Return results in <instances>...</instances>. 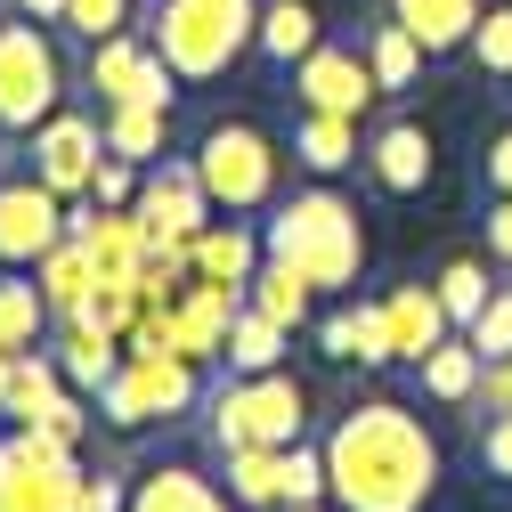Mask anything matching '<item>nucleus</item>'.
Wrapping results in <instances>:
<instances>
[{"label": "nucleus", "mask_w": 512, "mask_h": 512, "mask_svg": "<svg viewBox=\"0 0 512 512\" xmlns=\"http://www.w3.org/2000/svg\"><path fill=\"white\" fill-rule=\"evenodd\" d=\"M334 512H423L439 496V439L399 399H366L326 431Z\"/></svg>", "instance_id": "obj_1"}, {"label": "nucleus", "mask_w": 512, "mask_h": 512, "mask_svg": "<svg viewBox=\"0 0 512 512\" xmlns=\"http://www.w3.org/2000/svg\"><path fill=\"white\" fill-rule=\"evenodd\" d=\"M269 252L277 261H293V269H309V285L317 293H342V285H358V269H366V236H358V212L334 196L326 179L317 187H301V196H285L277 212H269Z\"/></svg>", "instance_id": "obj_2"}, {"label": "nucleus", "mask_w": 512, "mask_h": 512, "mask_svg": "<svg viewBox=\"0 0 512 512\" xmlns=\"http://www.w3.org/2000/svg\"><path fill=\"white\" fill-rule=\"evenodd\" d=\"M147 33L179 66V82H220L261 33V0H155Z\"/></svg>", "instance_id": "obj_3"}, {"label": "nucleus", "mask_w": 512, "mask_h": 512, "mask_svg": "<svg viewBox=\"0 0 512 512\" xmlns=\"http://www.w3.org/2000/svg\"><path fill=\"white\" fill-rule=\"evenodd\" d=\"M204 431L220 456H236V447H293L309 431V391L285 366L277 374H228L204 399Z\"/></svg>", "instance_id": "obj_4"}, {"label": "nucleus", "mask_w": 512, "mask_h": 512, "mask_svg": "<svg viewBox=\"0 0 512 512\" xmlns=\"http://www.w3.org/2000/svg\"><path fill=\"white\" fill-rule=\"evenodd\" d=\"M57 106H66V57L41 33V17H9L0 25V131L33 139Z\"/></svg>", "instance_id": "obj_5"}, {"label": "nucleus", "mask_w": 512, "mask_h": 512, "mask_svg": "<svg viewBox=\"0 0 512 512\" xmlns=\"http://www.w3.org/2000/svg\"><path fill=\"white\" fill-rule=\"evenodd\" d=\"M82 480L90 464L66 439L9 423V439H0V512H82Z\"/></svg>", "instance_id": "obj_6"}, {"label": "nucleus", "mask_w": 512, "mask_h": 512, "mask_svg": "<svg viewBox=\"0 0 512 512\" xmlns=\"http://www.w3.org/2000/svg\"><path fill=\"white\" fill-rule=\"evenodd\" d=\"M204 391H196V358H179V350H131L122 358V374L98 391V415L114 431H139L155 415H187Z\"/></svg>", "instance_id": "obj_7"}, {"label": "nucleus", "mask_w": 512, "mask_h": 512, "mask_svg": "<svg viewBox=\"0 0 512 512\" xmlns=\"http://www.w3.org/2000/svg\"><path fill=\"white\" fill-rule=\"evenodd\" d=\"M196 171H204L220 212H261L277 196V147L252 131V122H220V131H204L196 139Z\"/></svg>", "instance_id": "obj_8"}, {"label": "nucleus", "mask_w": 512, "mask_h": 512, "mask_svg": "<svg viewBox=\"0 0 512 512\" xmlns=\"http://www.w3.org/2000/svg\"><path fill=\"white\" fill-rule=\"evenodd\" d=\"M66 236H74V212L33 163L0 179V269H33L41 252H57Z\"/></svg>", "instance_id": "obj_9"}, {"label": "nucleus", "mask_w": 512, "mask_h": 512, "mask_svg": "<svg viewBox=\"0 0 512 512\" xmlns=\"http://www.w3.org/2000/svg\"><path fill=\"white\" fill-rule=\"evenodd\" d=\"M131 212L147 220V252H155V244H196V236L212 228L220 204H212V187H204L196 155H163V163H147Z\"/></svg>", "instance_id": "obj_10"}, {"label": "nucleus", "mask_w": 512, "mask_h": 512, "mask_svg": "<svg viewBox=\"0 0 512 512\" xmlns=\"http://www.w3.org/2000/svg\"><path fill=\"white\" fill-rule=\"evenodd\" d=\"M25 155H33V171H41L66 204H82L90 179H98V163H106V122H98V114H74V106H57L41 131L25 139Z\"/></svg>", "instance_id": "obj_11"}, {"label": "nucleus", "mask_w": 512, "mask_h": 512, "mask_svg": "<svg viewBox=\"0 0 512 512\" xmlns=\"http://www.w3.org/2000/svg\"><path fill=\"white\" fill-rule=\"evenodd\" d=\"M293 98L301 106H317V114H366L374 98H382V82H374V66H366V49H342V41H317L301 66H293Z\"/></svg>", "instance_id": "obj_12"}, {"label": "nucleus", "mask_w": 512, "mask_h": 512, "mask_svg": "<svg viewBox=\"0 0 512 512\" xmlns=\"http://www.w3.org/2000/svg\"><path fill=\"white\" fill-rule=\"evenodd\" d=\"M366 171H374L382 196H423L431 187V131L423 122H382L366 139Z\"/></svg>", "instance_id": "obj_13"}, {"label": "nucleus", "mask_w": 512, "mask_h": 512, "mask_svg": "<svg viewBox=\"0 0 512 512\" xmlns=\"http://www.w3.org/2000/svg\"><path fill=\"white\" fill-rule=\"evenodd\" d=\"M269 261V236L261 228H244V212H228V220H212L204 236H196V277L204 285H252V269Z\"/></svg>", "instance_id": "obj_14"}, {"label": "nucleus", "mask_w": 512, "mask_h": 512, "mask_svg": "<svg viewBox=\"0 0 512 512\" xmlns=\"http://www.w3.org/2000/svg\"><path fill=\"white\" fill-rule=\"evenodd\" d=\"M122 358H131V342H122L114 326H98V317H66V342H57V366H66L74 391H106V382L122 374Z\"/></svg>", "instance_id": "obj_15"}, {"label": "nucleus", "mask_w": 512, "mask_h": 512, "mask_svg": "<svg viewBox=\"0 0 512 512\" xmlns=\"http://www.w3.org/2000/svg\"><path fill=\"white\" fill-rule=\"evenodd\" d=\"M382 309H391V342H399V358H431L447 334H456V317H447L439 285H391V293H382Z\"/></svg>", "instance_id": "obj_16"}, {"label": "nucleus", "mask_w": 512, "mask_h": 512, "mask_svg": "<svg viewBox=\"0 0 512 512\" xmlns=\"http://www.w3.org/2000/svg\"><path fill=\"white\" fill-rule=\"evenodd\" d=\"M358 155H366V147H358V122H350V114L301 106V122H293V163H301L309 179H342Z\"/></svg>", "instance_id": "obj_17"}, {"label": "nucleus", "mask_w": 512, "mask_h": 512, "mask_svg": "<svg viewBox=\"0 0 512 512\" xmlns=\"http://www.w3.org/2000/svg\"><path fill=\"white\" fill-rule=\"evenodd\" d=\"M131 512H236V496H220V480L187 464H155L131 480Z\"/></svg>", "instance_id": "obj_18"}, {"label": "nucleus", "mask_w": 512, "mask_h": 512, "mask_svg": "<svg viewBox=\"0 0 512 512\" xmlns=\"http://www.w3.org/2000/svg\"><path fill=\"white\" fill-rule=\"evenodd\" d=\"M244 301L261 309V317H277L285 334H301V326H309V309H317V285H309V269H293V261H277V252H269V261L252 269Z\"/></svg>", "instance_id": "obj_19"}, {"label": "nucleus", "mask_w": 512, "mask_h": 512, "mask_svg": "<svg viewBox=\"0 0 512 512\" xmlns=\"http://www.w3.org/2000/svg\"><path fill=\"white\" fill-rule=\"evenodd\" d=\"M57 399H66V366H57V350H17L9 399H0V423H41Z\"/></svg>", "instance_id": "obj_20"}, {"label": "nucleus", "mask_w": 512, "mask_h": 512, "mask_svg": "<svg viewBox=\"0 0 512 512\" xmlns=\"http://www.w3.org/2000/svg\"><path fill=\"white\" fill-rule=\"evenodd\" d=\"M391 17L431 49V57H447V49H472V25H480V0H391Z\"/></svg>", "instance_id": "obj_21"}, {"label": "nucleus", "mask_w": 512, "mask_h": 512, "mask_svg": "<svg viewBox=\"0 0 512 512\" xmlns=\"http://www.w3.org/2000/svg\"><path fill=\"white\" fill-rule=\"evenodd\" d=\"M33 277H41V293H49V309L57 317H74L90 293H98V261H90V236L74 228L66 244H57V252H41V261H33Z\"/></svg>", "instance_id": "obj_22"}, {"label": "nucleus", "mask_w": 512, "mask_h": 512, "mask_svg": "<svg viewBox=\"0 0 512 512\" xmlns=\"http://www.w3.org/2000/svg\"><path fill=\"white\" fill-rule=\"evenodd\" d=\"M285 350H293V334L277 326V317H261V309H236V326H228V342H220V366L228 374H277L285 366Z\"/></svg>", "instance_id": "obj_23"}, {"label": "nucleus", "mask_w": 512, "mask_h": 512, "mask_svg": "<svg viewBox=\"0 0 512 512\" xmlns=\"http://www.w3.org/2000/svg\"><path fill=\"white\" fill-rule=\"evenodd\" d=\"M49 293H41V277L33 269H9L0 277V350H41V334H49Z\"/></svg>", "instance_id": "obj_24"}, {"label": "nucleus", "mask_w": 512, "mask_h": 512, "mask_svg": "<svg viewBox=\"0 0 512 512\" xmlns=\"http://www.w3.org/2000/svg\"><path fill=\"white\" fill-rule=\"evenodd\" d=\"M252 49L293 74L301 57L317 49V9H309V0H261V33H252Z\"/></svg>", "instance_id": "obj_25"}, {"label": "nucleus", "mask_w": 512, "mask_h": 512, "mask_svg": "<svg viewBox=\"0 0 512 512\" xmlns=\"http://www.w3.org/2000/svg\"><path fill=\"white\" fill-rule=\"evenodd\" d=\"M480 374H488V358L472 350V334L456 342V334H447L431 358H415V382H423V391L431 399H447V407H464V399H480Z\"/></svg>", "instance_id": "obj_26"}, {"label": "nucleus", "mask_w": 512, "mask_h": 512, "mask_svg": "<svg viewBox=\"0 0 512 512\" xmlns=\"http://www.w3.org/2000/svg\"><path fill=\"white\" fill-rule=\"evenodd\" d=\"M98 122H106V155H122V163H163V131H171V106H98Z\"/></svg>", "instance_id": "obj_27"}, {"label": "nucleus", "mask_w": 512, "mask_h": 512, "mask_svg": "<svg viewBox=\"0 0 512 512\" xmlns=\"http://www.w3.org/2000/svg\"><path fill=\"white\" fill-rule=\"evenodd\" d=\"M423 41L399 25V17H382L374 33H366V66H374V82H382V98H399V90H415L423 82Z\"/></svg>", "instance_id": "obj_28"}, {"label": "nucleus", "mask_w": 512, "mask_h": 512, "mask_svg": "<svg viewBox=\"0 0 512 512\" xmlns=\"http://www.w3.org/2000/svg\"><path fill=\"white\" fill-rule=\"evenodd\" d=\"M147 49H155V33H139V25L114 33V41H90V90H98V106H122V98H131Z\"/></svg>", "instance_id": "obj_29"}, {"label": "nucleus", "mask_w": 512, "mask_h": 512, "mask_svg": "<svg viewBox=\"0 0 512 512\" xmlns=\"http://www.w3.org/2000/svg\"><path fill=\"white\" fill-rule=\"evenodd\" d=\"M277 456H285V447H236V456H220V464H228V496H236L244 512H277V504H285Z\"/></svg>", "instance_id": "obj_30"}, {"label": "nucleus", "mask_w": 512, "mask_h": 512, "mask_svg": "<svg viewBox=\"0 0 512 512\" xmlns=\"http://www.w3.org/2000/svg\"><path fill=\"white\" fill-rule=\"evenodd\" d=\"M277 480H285V504H326L334 480H326V439H293L277 456Z\"/></svg>", "instance_id": "obj_31"}, {"label": "nucleus", "mask_w": 512, "mask_h": 512, "mask_svg": "<svg viewBox=\"0 0 512 512\" xmlns=\"http://www.w3.org/2000/svg\"><path fill=\"white\" fill-rule=\"evenodd\" d=\"M431 285H439V301H447V317H456V334H464V326H472V317H480V309H488V293H496V285H488V269H480V261H447V269H439V277H431Z\"/></svg>", "instance_id": "obj_32"}, {"label": "nucleus", "mask_w": 512, "mask_h": 512, "mask_svg": "<svg viewBox=\"0 0 512 512\" xmlns=\"http://www.w3.org/2000/svg\"><path fill=\"white\" fill-rule=\"evenodd\" d=\"M131 9L139 0H66L57 25H66L74 41H114V33H131Z\"/></svg>", "instance_id": "obj_33"}, {"label": "nucleus", "mask_w": 512, "mask_h": 512, "mask_svg": "<svg viewBox=\"0 0 512 512\" xmlns=\"http://www.w3.org/2000/svg\"><path fill=\"white\" fill-rule=\"evenodd\" d=\"M472 57H480V74H512V9L496 0V9H480V25H472Z\"/></svg>", "instance_id": "obj_34"}, {"label": "nucleus", "mask_w": 512, "mask_h": 512, "mask_svg": "<svg viewBox=\"0 0 512 512\" xmlns=\"http://www.w3.org/2000/svg\"><path fill=\"white\" fill-rule=\"evenodd\" d=\"M464 334H472V350H480V358H512V285H496V293H488V309L472 317Z\"/></svg>", "instance_id": "obj_35"}, {"label": "nucleus", "mask_w": 512, "mask_h": 512, "mask_svg": "<svg viewBox=\"0 0 512 512\" xmlns=\"http://www.w3.org/2000/svg\"><path fill=\"white\" fill-rule=\"evenodd\" d=\"M317 350H326L334 366H358V358H366V317H358V301L334 309V317H317Z\"/></svg>", "instance_id": "obj_36"}, {"label": "nucleus", "mask_w": 512, "mask_h": 512, "mask_svg": "<svg viewBox=\"0 0 512 512\" xmlns=\"http://www.w3.org/2000/svg\"><path fill=\"white\" fill-rule=\"evenodd\" d=\"M139 179H147L139 163L106 155V163H98V179H90V204H98V212H131V204H139Z\"/></svg>", "instance_id": "obj_37"}, {"label": "nucleus", "mask_w": 512, "mask_h": 512, "mask_svg": "<svg viewBox=\"0 0 512 512\" xmlns=\"http://www.w3.org/2000/svg\"><path fill=\"white\" fill-rule=\"evenodd\" d=\"M82 512H131V488H122V472L98 464V472L82 480Z\"/></svg>", "instance_id": "obj_38"}, {"label": "nucleus", "mask_w": 512, "mask_h": 512, "mask_svg": "<svg viewBox=\"0 0 512 512\" xmlns=\"http://www.w3.org/2000/svg\"><path fill=\"white\" fill-rule=\"evenodd\" d=\"M480 464H488L496 480H512V415H488V431H480Z\"/></svg>", "instance_id": "obj_39"}, {"label": "nucleus", "mask_w": 512, "mask_h": 512, "mask_svg": "<svg viewBox=\"0 0 512 512\" xmlns=\"http://www.w3.org/2000/svg\"><path fill=\"white\" fill-rule=\"evenodd\" d=\"M480 171H488V196H512V122L488 139V155H480Z\"/></svg>", "instance_id": "obj_40"}, {"label": "nucleus", "mask_w": 512, "mask_h": 512, "mask_svg": "<svg viewBox=\"0 0 512 512\" xmlns=\"http://www.w3.org/2000/svg\"><path fill=\"white\" fill-rule=\"evenodd\" d=\"M488 261L512 269V196H488Z\"/></svg>", "instance_id": "obj_41"}, {"label": "nucleus", "mask_w": 512, "mask_h": 512, "mask_svg": "<svg viewBox=\"0 0 512 512\" xmlns=\"http://www.w3.org/2000/svg\"><path fill=\"white\" fill-rule=\"evenodd\" d=\"M480 399H488V415H512V358H488V374H480Z\"/></svg>", "instance_id": "obj_42"}, {"label": "nucleus", "mask_w": 512, "mask_h": 512, "mask_svg": "<svg viewBox=\"0 0 512 512\" xmlns=\"http://www.w3.org/2000/svg\"><path fill=\"white\" fill-rule=\"evenodd\" d=\"M9 9H17V17H41V25H57V17H66V0H9Z\"/></svg>", "instance_id": "obj_43"}, {"label": "nucleus", "mask_w": 512, "mask_h": 512, "mask_svg": "<svg viewBox=\"0 0 512 512\" xmlns=\"http://www.w3.org/2000/svg\"><path fill=\"white\" fill-rule=\"evenodd\" d=\"M277 512H326V504H277Z\"/></svg>", "instance_id": "obj_44"}, {"label": "nucleus", "mask_w": 512, "mask_h": 512, "mask_svg": "<svg viewBox=\"0 0 512 512\" xmlns=\"http://www.w3.org/2000/svg\"><path fill=\"white\" fill-rule=\"evenodd\" d=\"M504 82H512V74H504Z\"/></svg>", "instance_id": "obj_45"}]
</instances>
